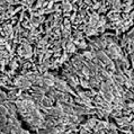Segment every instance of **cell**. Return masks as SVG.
Listing matches in <instances>:
<instances>
[{
  "label": "cell",
  "instance_id": "6da1fadb",
  "mask_svg": "<svg viewBox=\"0 0 134 134\" xmlns=\"http://www.w3.org/2000/svg\"><path fill=\"white\" fill-rule=\"evenodd\" d=\"M20 134H29V133H27L26 131H23V132H21V133H20Z\"/></svg>",
  "mask_w": 134,
  "mask_h": 134
}]
</instances>
